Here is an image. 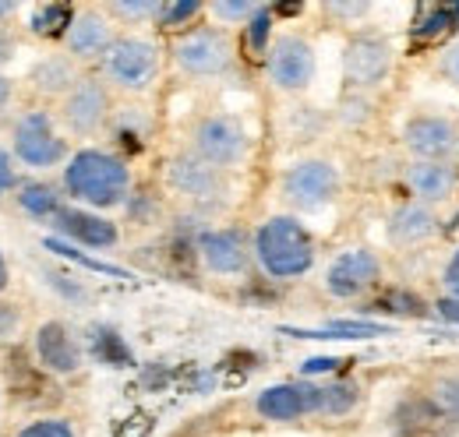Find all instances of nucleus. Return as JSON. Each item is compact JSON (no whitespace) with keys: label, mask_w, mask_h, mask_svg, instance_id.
Here are the masks:
<instances>
[{"label":"nucleus","mask_w":459,"mask_h":437,"mask_svg":"<svg viewBox=\"0 0 459 437\" xmlns=\"http://www.w3.org/2000/svg\"><path fill=\"white\" fill-rule=\"evenodd\" d=\"M60 191L78 205L92 212H110L131 201L134 191V173L124 156L110 149H74L71 159L60 169Z\"/></svg>","instance_id":"1"},{"label":"nucleus","mask_w":459,"mask_h":437,"mask_svg":"<svg viewBox=\"0 0 459 437\" xmlns=\"http://www.w3.org/2000/svg\"><path fill=\"white\" fill-rule=\"evenodd\" d=\"M251 254L258 272L273 282H293L315 269L318 247L300 216H269L251 233Z\"/></svg>","instance_id":"2"},{"label":"nucleus","mask_w":459,"mask_h":437,"mask_svg":"<svg viewBox=\"0 0 459 437\" xmlns=\"http://www.w3.org/2000/svg\"><path fill=\"white\" fill-rule=\"evenodd\" d=\"M11 156H14V163L29 166L36 173H47L57 166L64 169V163L71 159V145H67V134L60 127L57 113L43 107L18 113V120L11 127Z\"/></svg>","instance_id":"3"},{"label":"nucleus","mask_w":459,"mask_h":437,"mask_svg":"<svg viewBox=\"0 0 459 437\" xmlns=\"http://www.w3.org/2000/svg\"><path fill=\"white\" fill-rule=\"evenodd\" d=\"M202 163L233 173L251 159V134L240 116L233 113H205L191 127V149Z\"/></svg>","instance_id":"4"},{"label":"nucleus","mask_w":459,"mask_h":437,"mask_svg":"<svg viewBox=\"0 0 459 437\" xmlns=\"http://www.w3.org/2000/svg\"><path fill=\"white\" fill-rule=\"evenodd\" d=\"M100 67H103L100 78L110 89L127 92V96H142L156 85L160 67H163V54L145 36H117V43L110 47V54L103 56Z\"/></svg>","instance_id":"5"},{"label":"nucleus","mask_w":459,"mask_h":437,"mask_svg":"<svg viewBox=\"0 0 459 437\" xmlns=\"http://www.w3.org/2000/svg\"><path fill=\"white\" fill-rule=\"evenodd\" d=\"M170 56L177 71L187 74V78H198V81L223 78L237 60V43L220 25H195L191 32L173 39Z\"/></svg>","instance_id":"6"},{"label":"nucleus","mask_w":459,"mask_h":437,"mask_svg":"<svg viewBox=\"0 0 459 437\" xmlns=\"http://www.w3.org/2000/svg\"><path fill=\"white\" fill-rule=\"evenodd\" d=\"M340 169L333 159H297L280 176V194L290 205V216L322 212L340 198Z\"/></svg>","instance_id":"7"},{"label":"nucleus","mask_w":459,"mask_h":437,"mask_svg":"<svg viewBox=\"0 0 459 437\" xmlns=\"http://www.w3.org/2000/svg\"><path fill=\"white\" fill-rule=\"evenodd\" d=\"M114 109V89L103 78H96V74H82V81L60 99L57 120L60 127H64V134L96 138L100 131L110 127Z\"/></svg>","instance_id":"8"},{"label":"nucleus","mask_w":459,"mask_h":437,"mask_svg":"<svg viewBox=\"0 0 459 437\" xmlns=\"http://www.w3.org/2000/svg\"><path fill=\"white\" fill-rule=\"evenodd\" d=\"M396 47L382 32H357L343 50V81L350 96H368L382 89L393 74Z\"/></svg>","instance_id":"9"},{"label":"nucleus","mask_w":459,"mask_h":437,"mask_svg":"<svg viewBox=\"0 0 459 437\" xmlns=\"http://www.w3.org/2000/svg\"><path fill=\"white\" fill-rule=\"evenodd\" d=\"M403 149L410 152V159L417 163H456L459 156V124L456 116L438 113V109H424V113H410L400 131Z\"/></svg>","instance_id":"10"},{"label":"nucleus","mask_w":459,"mask_h":437,"mask_svg":"<svg viewBox=\"0 0 459 437\" xmlns=\"http://www.w3.org/2000/svg\"><path fill=\"white\" fill-rule=\"evenodd\" d=\"M265 64V78L273 89L280 92H307L315 74H318V56H315V47L300 36V32H280L269 47V54L262 56Z\"/></svg>","instance_id":"11"},{"label":"nucleus","mask_w":459,"mask_h":437,"mask_svg":"<svg viewBox=\"0 0 459 437\" xmlns=\"http://www.w3.org/2000/svg\"><path fill=\"white\" fill-rule=\"evenodd\" d=\"M382 275L385 265L371 247H346L325 265L322 286L333 300H364L382 286Z\"/></svg>","instance_id":"12"},{"label":"nucleus","mask_w":459,"mask_h":437,"mask_svg":"<svg viewBox=\"0 0 459 437\" xmlns=\"http://www.w3.org/2000/svg\"><path fill=\"white\" fill-rule=\"evenodd\" d=\"M167 187L195 209H216L220 201H227L230 173L202 163L195 152H180L167 163Z\"/></svg>","instance_id":"13"},{"label":"nucleus","mask_w":459,"mask_h":437,"mask_svg":"<svg viewBox=\"0 0 459 437\" xmlns=\"http://www.w3.org/2000/svg\"><path fill=\"white\" fill-rule=\"evenodd\" d=\"M255 413L269 424H300L322 413V381L297 378V381L269 384L255 395Z\"/></svg>","instance_id":"14"},{"label":"nucleus","mask_w":459,"mask_h":437,"mask_svg":"<svg viewBox=\"0 0 459 437\" xmlns=\"http://www.w3.org/2000/svg\"><path fill=\"white\" fill-rule=\"evenodd\" d=\"M195 251H198V261L209 275H220V278H237L255 265V254H251V236L233 229V226H212V229H202L198 240H195Z\"/></svg>","instance_id":"15"},{"label":"nucleus","mask_w":459,"mask_h":437,"mask_svg":"<svg viewBox=\"0 0 459 437\" xmlns=\"http://www.w3.org/2000/svg\"><path fill=\"white\" fill-rule=\"evenodd\" d=\"M117 43V29L110 14L103 7H78L74 21L64 36V54L71 56L78 67L85 64H103V56L110 54Z\"/></svg>","instance_id":"16"},{"label":"nucleus","mask_w":459,"mask_h":437,"mask_svg":"<svg viewBox=\"0 0 459 437\" xmlns=\"http://www.w3.org/2000/svg\"><path fill=\"white\" fill-rule=\"evenodd\" d=\"M32 356H36V364L47 374L71 378L85 364V346H82V338L71 328L54 318V321H43V325L32 331Z\"/></svg>","instance_id":"17"},{"label":"nucleus","mask_w":459,"mask_h":437,"mask_svg":"<svg viewBox=\"0 0 459 437\" xmlns=\"http://www.w3.org/2000/svg\"><path fill=\"white\" fill-rule=\"evenodd\" d=\"M442 233V216L438 209L424 205V201H396L385 216V240L400 251H410V247H424L431 244L435 236Z\"/></svg>","instance_id":"18"},{"label":"nucleus","mask_w":459,"mask_h":437,"mask_svg":"<svg viewBox=\"0 0 459 437\" xmlns=\"http://www.w3.org/2000/svg\"><path fill=\"white\" fill-rule=\"evenodd\" d=\"M403 187L413 201H424L431 209L453 201L459 191V166L456 163H410L403 166Z\"/></svg>","instance_id":"19"},{"label":"nucleus","mask_w":459,"mask_h":437,"mask_svg":"<svg viewBox=\"0 0 459 437\" xmlns=\"http://www.w3.org/2000/svg\"><path fill=\"white\" fill-rule=\"evenodd\" d=\"M54 226H57L60 236H67L71 244H82L89 251H110L120 244V229H117L114 218H107L103 212H92V209L67 205Z\"/></svg>","instance_id":"20"},{"label":"nucleus","mask_w":459,"mask_h":437,"mask_svg":"<svg viewBox=\"0 0 459 437\" xmlns=\"http://www.w3.org/2000/svg\"><path fill=\"white\" fill-rule=\"evenodd\" d=\"M82 81V67L67 54H47L29 67V89L43 99H64Z\"/></svg>","instance_id":"21"},{"label":"nucleus","mask_w":459,"mask_h":437,"mask_svg":"<svg viewBox=\"0 0 459 437\" xmlns=\"http://www.w3.org/2000/svg\"><path fill=\"white\" fill-rule=\"evenodd\" d=\"M14 201H18V209L25 216L36 218V222H57V216L67 209L64 205V191L50 180H25L18 187V194H14Z\"/></svg>","instance_id":"22"},{"label":"nucleus","mask_w":459,"mask_h":437,"mask_svg":"<svg viewBox=\"0 0 459 437\" xmlns=\"http://www.w3.org/2000/svg\"><path fill=\"white\" fill-rule=\"evenodd\" d=\"M74 11L78 7H71V4H39V7H32L29 29H32V36L60 39L64 43V36H67V29L74 21Z\"/></svg>","instance_id":"23"},{"label":"nucleus","mask_w":459,"mask_h":437,"mask_svg":"<svg viewBox=\"0 0 459 437\" xmlns=\"http://www.w3.org/2000/svg\"><path fill=\"white\" fill-rule=\"evenodd\" d=\"M453 32V7L449 4H417L413 21H410V36L413 39H438Z\"/></svg>","instance_id":"24"},{"label":"nucleus","mask_w":459,"mask_h":437,"mask_svg":"<svg viewBox=\"0 0 459 437\" xmlns=\"http://www.w3.org/2000/svg\"><path fill=\"white\" fill-rule=\"evenodd\" d=\"M360 406V384L353 381H322V413L325 420H343Z\"/></svg>","instance_id":"25"},{"label":"nucleus","mask_w":459,"mask_h":437,"mask_svg":"<svg viewBox=\"0 0 459 437\" xmlns=\"http://www.w3.org/2000/svg\"><path fill=\"white\" fill-rule=\"evenodd\" d=\"M205 7H209V4H198V0H163V4H160V18H156V29L184 36V32H191V25L205 14Z\"/></svg>","instance_id":"26"},{"label":"nucleus","mask_w":459,"mask_h":437,"mask_svg":"<svg viewBox=\"0 0 459 437\" xmlns=\"http://www.w3.org/2000/svg\"><path fill=\"white\" fill-rule=\"evenodd\" d=\"M428 398L438 409V416L446 420V427H459V371L438 374L428 388Z\"/></svg>","instance_id":"27"},{"label":"nucleus","mask_w":459,"mask_h":437,"mask_svg":"<svg viewBox=\"0 0 459 437\" xmlns=\"http://www.w3.org/2000/svg\"><path fill=\"white\" fill-rule=\"evenodd\" d=\"M393 328L382 321H364V318H343V321H329L318 331H293L304 338H375V335H389Z\"/></svg>","instance_id":"28"},{"label":"nucleus","mask_w":459,"mask_h":437,"mask_svg":"<svg viewBox=\"0 0 459 437\" xmlns=\"http://www.w3.org/2000/svg\"><path fill=\"white\" fill-rule=\"evenodd\" d=\"M160 4L163 0H110L103 4V11L114 25H149L160 18Z\"/></svg>","instance_id":"29"},{"label":"nucleus","mask_w":459,"mask_h":437,"mask_svg":"<svg viewBox=\"0 0 459 437\" xmlns=\"http://www.w3.org/2000/svg\"><path fill=\"white\" fill-rule=\"evenodd\" d=\"M258 11H262V4H255V0H216V4L205 7V14H212L216 25L227 29V32L233 25H244V29H247V21H251Z\"/></svg>","instance_id":"30"},{"label":"nucleus","mask_w":459,"mask_h":437,"mask_svg":"<svg viewBox=\"0 0 459 437\" xmlns=\"http://www.w3.org/2000/svg\"><path fill=\"white\" fill-rule=\"evenodd\" d=\"M110 131L117 134V141H145L149 138V116L142 113V107H124L114 109V120H110Z\"/></svg>","instance_id":"31"},{"label":"nucleus","mask_w":459,"mask_h":437,"mask_svg":"<svg viewBox=\"0 0 459 437\" xmlns=\"http://www.w3.org/2000/svg\"><path fill=\"white\" fill-rule=\"evenodd\" d=\"M92 353H96L103 364H110V367H124V364L131 360L124 338L117 335L114 328H96V331H92Z\"/></svg>","instance_id":"32"},{"label":"nucleus","mask_w":459,"mask_h":437,"mask_svg":"<svg viewBox=\"0 0 459 437\" xmlns=\"http://www.w3.org/2000/svg\"><path fill=\"white\" fill-rule=\"evenodd\" d=\"M371 311H389V314H406V318H428V307L417 293H406V289H389L382 300H375Z\"/></svg>","instance_id":"33"},{"label":"nucleus","mask_w":459,"mask_h":437,"mask_svg":"<svg viewBox=\"0 0 459 437\" xmlns=\"http://www.w3.org/2000/svg\"><path fill=\"white\" fill-rule=\"evenodd\" d=\"M273 14H276V11H273L269 4H262V11H258V14L247 21V29H244V32H247V47L258 56L269 54V47H273V39H276V36H273Z\"/></svg>","instance_id":"34"},{"label":"nucleus","mask_w":459,"mask_h":437,"mask_svg":"<svg viewBox=\"0 0 459 437\" xmlns=\"http://www.w3.org/2000/svg\"><path fill=\"white\" fill-rule=\"evenodd\" d=\"M14 437H78V431L67 416H39V420H29L25 427H18Z\"/></svg>","instance_id":"35"},{"label":"nucleus","mask_w":459,"mask_h":437,"mask_svg":"<svg viewBox=\"0 0 459 437\" xmlns=\"http://www.w3.org/2000/svg\"><path fill=\"white\" fill-rule=\"evenodd\" d=\"M18 187H22L18 163H14V156H11L7 149H0V198H7V194H18Z\"/></svg>","instance_id":"36"},{"label":"nucleus","mask_w":459,"mask_h":437,"mask_svg":"<svg viewBox=\"0 0 459 437\" xmlns=\"http://www.w3.org/2000/svg\"><path fill=\"white\" fill-rule=\"evenodd\" d=\"M438 282H442V296H459V244L449 251V258L438 272Z\"/></svg>","instance_id":"37"},{"label":"nucleus","mask_w":459,"mask_h":437,"mask_svg":"<svg viewBox=\"0 0 459 437\" xmlns=\"http://www.w3.org/2000/svg\"><path fill=\"white\" fill-rule=\"evenodd\" d=\"M368 11H371V4H325V14L343 18V25H357Z\"/></svg>","instance_id":"38"},{"label":"nucleus","mask_w":459,"mask_h":437,"mask_svg":"<svg viewBox=\"0 0 459 437\" xmlns=\"http://www.w3.org/2000/svg\"><path fill=\"white\" fill-rule=\"evenodd\" d=\"M438 71L459 89V39H453V43L442 50V56H438Z\"/></svg>","instance_id":"39"},{"label":"nucleus","mask_w":459,"mask_h":437,"mask_svg":"<svg viewBox=\"0 0 459 437\" xmlns=\"http://www.w3.org/2000/svg\"><path fill=\"white\" fill-rule=\"evenodd\" d=\"M431 307H435V318L438 321L459 328V296H438Z\"/></svg>","instance_id":"40"},{"label":"nucleus","mask_w":459,"mask_h":437,"mask_svg":"<svg viewBox=\"0 0 459 437\" xmlns=\"http://www.w3.org/2000/svg\"><path fill=\"white\" fill-rule=\"evenodd\" d=\"M18 325H22V311L14 304H0V342L11 338L18 331Z\"/></svg>","instance_id":"41"},{"label":"nucleus","mask_w":459,"mask_h":437,"mask_svg":"<svg viewBox=\"0 0 459 437\" xmlns=\"http://www.w3.org/2000/svg\"><path fill=\"white\" fill-rule=\"evenodd\" d=\"M336 364H343V360H333V356H315V360H307V364L300 367V374H304V378H311V374H325V371H336Z\"/></svg>","instance_id":"42"},{"label":"nucleus","mask_w":459,"mask_h":437,"mask_svg":"<svg viewBox=\"0 0 459 437\" xmlns=\"http://www.w3.org/2000/svg\"><path fill=\"white\" fill-rule=\"evenodd\" d=\"M14 50H18V43H14V36H11V29L7 25H0V67L14 56Z\"/></svg>","instance_id":"43"},{"label":"nucleus","mask_w":459,"mask_h":437,"mask_svg":"<svg viewBox=\"0 0 459 437\" xmlns=\"http://www.w3.org/2000/svg\"><path fill=\"white\" fill-rule=\"evenodd\" d=\"M11 103H14V81H11V78L0 71V113L11 107Z\"/></svg>","instance_id":"44"},{"label":"nucleus","mask_w":459,"mask_h":437,"mask_svg":"<svg viewBox=\"0 0 459 437\" xmlns=\"http://www.w3.org/2000/svg\"><path fill=\"white\" fill-rule=\"evenodd\" d=\"M14 11H18V7H14L11 0H0V25H4L7 18H14Z\"/></svg>","instance_id":"45"},{"label":"nucleus","mask_w":459,"mask_h":437,"mask_svg":"<svg viewBox=\"0 0 459 437\" xmlns=\"http://www.w3.org/2000/svg\"><path fill=\"white\" fill-rule=\"evenodd\" d=\"M11 286V272H7V261H4V254H0V293Z\"/></svg>","instance_id":"46"},{"label":"nucleus","mask_w":459,"mask_h":437,"mask_svg":"<svg viewBox=\"0 0 459 437\" xmlns=\"http://www.w3.org/2000/svg\"><path fill=\"white\" fill-rule=\"evenodd\" d=\"M453 7V32H459V4H449Z\"/></svg>","instance_id":"47"}]
</instances>
